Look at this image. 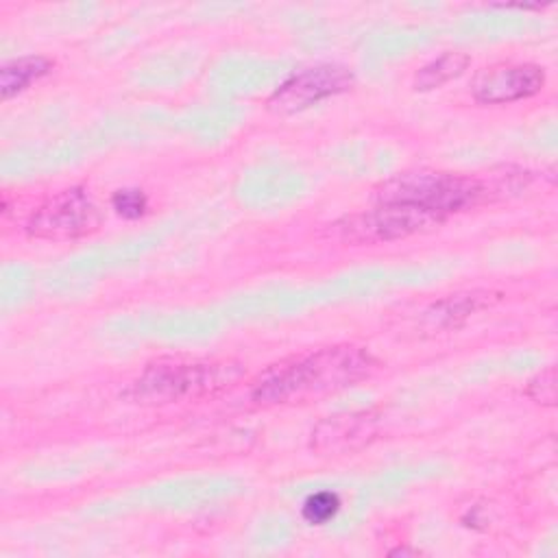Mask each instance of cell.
<instances>
[{"label":"cell","instance_id":"1","mask_svg":"<svg viewBox=\"0 0 558 558\" xmlns=\"http://www.w3.org/2000/svg\"><path fill=\"white\" fill-rule=\"evenodd\" d=\"M375 357L355 344H333L266 366L251 384V399L264 405L305 401L366 379Z\"/></svg>","mask_w":558,"mask_h":558},{"label":"cell","instance_id":"2","mask_svg":"<svg viewBox=\"0 0 558 558\" xmlns=\"http://www.w3.org/2000/svg\"><path fill=\"white\" fill-rule=\"evenodd\" d=\"M242 375V366L229 360H183L159 357L131 381L124 397L135 403L163 405L201 399L231 388Z\"/></svg>","mask_w":558,"mask_h":558},{"label":"cell","instance_id":"3","mask_svg":"<svg viewBox=\"0 0 558 558\" xmlns=\"http://www.w3.org/2000/svg\"><path fill=\"white\" fill-rule=\"evenodd\" d=\"M486 196V185L477 177L440 170H408L384 181L375 190V203H405L440 218L475 207Z\"/></svg>","mask_w":558,"mask_h":558},{"label":"cell","instance_id":"4","mask_svg":"<svg viewBox=\"0 0 558 558\" xmlns=\"http://www.w3.org/2000/svg\"><path fill=\"white\" fill-rule=\"evenodd\" d=\"M445 222L438 214L405 205V203H375L373 209L344 216L329 225V233L344 244H379L395 242L416 233H425Z\"/></svg>","mask_w":558,"mask_h":558},{"label":"cell","instance_id":"5","mask_svg":"<svg viewBox=\"0 0 558 558\" xmlns=\"http://www.w3.org/2000/svg\"><path fill=\"white\" fill-rule=\"evenodd\" d=\"M102 225V211L85 187H65L50 194L28 218L31 238L72 242L92 235Z\"/></svg>","mask_w":558,"mask_h":558},{"label":"cell","instance_id":"6","mask_svg":"<svg viewBox=\"0 0 558 558\" xmlns=\"http://www.w3.org/2000/svg\"><path fill=\"white\" fill-rule=\"evenodd\" d=\"M353 72L347 65L320 63L305 68L283 81L266 100V109L277 116L299 113L325 98L342 94L353 87Z\"/></svg>","mask_w":558,"mask_h":558},{"label":"cell","instance_id":"7","mask_svg":"<svg viewBox=\"0 0 558 558\" xmlns=\"http://www.w3.org/2000/svg\"><path fill=\"white\" fill-rule=\"evenodd\" d=\"M379 434V414L375 410H351L320 418L310 447L318 456H349L368 447Z\"/></svg>","mask_w":558,"mask_h":558},{"label":"cell","instance_id":"8","mask_svg":"<svg viewBox=\"0 0 558 558\" xmlns=\"http://www.w3.org/2000/svg\"><path fill=\"white\" fill-rule=\"evenodd\" d=\"M545 70L536 63H501L484 68L473 81V98L482 105H508L536 96L545 87Z\"/></svg>","mask_w":558,"mask_h":558},{"label":"cell","instance_id":"9","mask_svg":"<svg viewBox=\"0 0 558 558\" xmlns=\"http://www.w3.org/2000/svg\"><path fill=\"white\" fill-rule=\"evenodd\" d=\"M497 296L493 292H464L451 294L442 301H436L427 312L425 318L432 320L436 329H449L462 325L471 314L488 307Z\"/></svg>","mask_w":558,"mask_h":558},{"label":"cell","instance_id":"10","mask_svg":"<svg viewBox=\"0 0 558 558\" xmlns=\"http://www.w3.org/2000/svg\"><path fill=\"white\" fill-rule=\"evenodd\" d=\"M52 65L54 63L41 54H26V57L4 63L0 70L2 100H9V98L22 94L24 89H28L33 83H37L39 78L50 74Z\"/></svg>","mask_w":558,"mask_h":558},{"label":"cell","instance_id":"11","mask_svg":"<svg viewBox=\"0 0 558 558\" xmlns=\"http://www.w3.org/2000/svg\"><path fill=\"white\" fill-rule=\"evenodd\" d=\"M469 63H471V57L466 52H445L414 74V89L418 92L438 89L449 81L462 76Z\"/></svg>","mask_w":558,"mask_h":558},{"label":"cell","instance_id":"12","mask_svg":"<svg viewBox=\"0 0 558 558\" xmlns=\"http://www.w3.org/2000/svg\"><path fill=\"white\" fill-rule=\"evenodd\" d=\"M340 510V497L338 493H331V490H318V493H312L305 501H303V508H301V514L307 523L312 525H323L327 521H331Z\"/></svg>","mask_w":558,"mask_h":558},{"label":"cell","instance_id":"13","mask_svg":"<svg viewBox=\"0 0 558 558\" xmlns=\"http://www.w3.org/2000/svg\"><path fill=\"white\" fill-rule=\"evenodd\" d=\"M111 207L126 220H137L148 209V198L140 187H122L111 194Z\"/></svg>","mask_w":558,"mask_h":558},{"label":"cell","instance_id":"14","mask_svg":"<svg viewBox=\"0 0 558 558\" xmlns=\"http://www.w3.org/2000/svg\"><path fill=\"white\" fill-rule=\"evenodd\" d=\"M525 395L545 408H554L556 405V368L547 366L541 373H536L527 386H525Z\"/></svg>","mask_w":558,"mask_h":558},{"label":"cell","instance_id":"15","mask_svg":"<svg viewBox=\"0 0 558 558\" xmlns=\"http://www.w3.org/2000/svg\"><path fill=\"white\" fill-rule=\"evenodd\" d=\"M418 549H410V547H395L388 551V556H418Z\"/></svg>","mask_w":558,"mask_h":558}]
</instances>
